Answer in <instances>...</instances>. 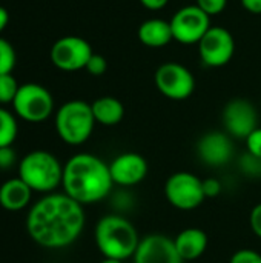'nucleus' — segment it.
<instances>
[{
    "instance_id": "nucleus-1",
    "label": "nucleus",
    "mask_w": 261,
    "mask_h": 263,
    "mask_svg": "<svg viewBox=\"0 0 261 263\" xmlns=\"http://www.w3.org/2000/svg\"><path fill=\"white\" fill-rule=\"evenodd\" d=\"M85 228L83 205L65 193H49L32 205L26 231L40 247L60 250L72 245Z\"/></svg>"
},
{
    "instance_id": "nucleus-2",
    "label": "nucleus",
    "mask_w": 261,
    "mask_h": 263,
    "mask_svg": "<svg viewBox=\"0 0 261 263\" xmlns=\"http://www.w3.org/2000/svg\"><path fill=\"white\" fill-rule=\"evenodd\" d=\"M63 193L80 205L97 203L112 193L109 163L92 154H75L63 165Z\"/></svg>"
},
{
    "instance_id": "nucleus-3",
    "label": "nucleus",
    "mask_w": 261,
    "mask_h": 263,
    "mask_svg": "<svg viewBox=\"0 0 261 263\" xmlns=\"http://www.w3.org/2000/svg\"><path fill=\"white\" fill-rule=\"evenodd\" d=\"M94 240L105 259H117L123 262L134 257L140 243V236L125 216L108 214L97 222Z\"/></svg>"
},
{
    "instance_id": "nucleus-4",
    "label": "nucleus",
    "mask_w": 261,
    "mask_h": 263,
    "mask_svg": "<svg viewBox=\"0 0 261 263\" xmlns=\"http://www.w3.org/2000/svg\"><path fill=\"white\" fill-rule=\"evenodd\" d=\"M18 177L32 191L49 194L62 185L63 165L49 151H31L20 160Z\"/></svg>"
},
{
    "instance_id": "nucleus-5",
    "label": "nucleus",
    "mask_w": 261,
    "mask_h": 263,
    "mask_svg": "<svg viewBox=\"0 0 261 263\" xmlns=\"http://www.w3.org/2000/svg\"><path fill=\"white\" fill-rule=\"evenodd\" d=\"M95 123L91 103L83 100H69L55 114V131L58 137L72 146L83 145L91 137Z\"/></svg>"
},
{
    "instance_id": "nucleus-6",
    "label": "nucleus",
    "mask_w": 261,
    "mask_h": 263,
    "mask_svg": "<svg viewBox=\"0 0 261 263\" xmlns=\"http://www.w3.org/2000/svg\"><path fill=\"white\" fill-rule=\"evenodd\" d=\"M12 108L22 120L40 123L52 114L54 99L45 86L38 83H23L12 102Z\"/></svg>"
},
{
    "instance_id": "nucleus-7",
    "label": "nucleus",
    "mask_w": 261,
    "mask_h": 263,
    "mask_svg": "<svg viewBox=\"0 0 261 263\" xmlns=\"http://www.w3.org/2000/svg\"><path fill=\"white\" fill-rule=\"evenodd\" d=\"M166 200L177 210L192 211L198 208L206 196L203 191V180L192 173L180 171L169 176L165 183Z\"/></svg>"
},
{
    "instance_id": "nucleus-8",
    "label": "nucleus",
    "mask_w": 261,
    "mask_h": 263,
    "mask_svg": "<svg viewBox=\"0 0 261 263\" xmlns=\"http://www.w3.org/2000/svg\"><path fill=\"white\" fill-rule=\"evenodd\" d=\"M154 82L157 89L171 100H186L195 89V79L192 72L175 62L160 65L155 71Z\"/></svg>"
},
{
    "instance_id": "nucleus-9",
    "label": "nucleus",
    "mask_w": 261,
    "mask_h": 263,
    "mask_svg": "<svg viewBox=\"0 0 261 263\" xmlns=\"http://www.w3.org/2000/svg\"><path fill=\"white\" fill-rule=\"evenodd\" d=\"M174 40L183 45L198 43L211 28V17L197 5L180 8L169 20Z\"/></svg>"
},
{
    "instance_id": "nucleus-10",
    "label": "nucleus",
    "mask_w": 261,
    "mask_h": 263,
    "mask_svg": "<svg viewBox=\"0 0 261 263\" xmlns=\"http://www.w3.org/2000/svg\"><path fill=\"white\" fill-rule=\"evenodd\" d=\"M94 54L88 40L78 35H65L60 37L51 46V62L55 68L62 71H78L85 69L88 60Z\"/></svg>"
},
{
    "instance_id": "nucleus-11",
    "label": "nucleus",
    "mask_w": 261,
    "mask_h": 263,
    "mask_svg": "<svg viewBox=\"0 0 261 263\" xmlns=\"http://www.w3.org/2000/svg\"><path fill=\"white\" fill-rule=\"evenodd\" d=\"M197 45L203 63L209 68L228 65L235 52V40L232 34L222 26H211Z\"/></svg>"
},
{
    "instance_id": "nucleus-12",
    "label": "nucleus",
    "mask_w": 261,
    "mask_h": 263,
    "mask_svg": "<svg viewBox=\"0 0 261 263\" xmlns=\"http://www.w3.org/2000/svg\"><path fill=\"white\" fill-rule=\"evenodd\" d=\"M258 114L255 106L246 99H234L223 109V125L226 133L235 139H248L258 128Z\"/></svg>"
},
{
    "instance_id": "nucleus-13",
    "label": "nucleus",
    "mask_w": 261,
    "mask_h": 263,
    "mask_svg": "<svg viewBox=\"0 0 261 263\" xmlns=\"http://www.w3.org/2000/svg\"><path fill=\"white\" fill-rule=\"evenodd\" d=\"M134 263H183L174 239L165 234H149L140 239Z\"/></svg>"
},
{
    "instance_id": "nucleus-14",
    "label": "nucleus",
    "mask_w": 261,
    "mask_h": 263,
    "mask_svg": "<svg viewBox=\"0 0 261 263\" xmlns=\"http://www.w3.org/2000/svg\"><path fill=\"white\" fill-rule=\"evenodd\" d=\"M197 154L200 160L212 168L228 165L234 157V143L228 133L211 131L197 142Z\"/></svg>"
},
{
    "instance_id": "nucleus-15",
    "label": "nucleus",
    "mask_w": 261,
    "mask_h": 263,
    "mask_svg": "<svg viewBox=\"0 0 261 263\" xmlns=\"http://www.w3.org/2000/svg\"><path fill=\"white\" fill-rule=\"evenodd\" d=\"M109 171L114 185L131 188L146 179L149 165L138 153H123L109 163Z\"/></svg>"
},
{
    "instance_id": "nucleus-16",
    "label": "nucleus",
    "mask_w": 261,
    "mask_h": 263,
    "mask_svg": "<svg viewBox=\"0 0 261 263\" xmlns=\"http://www.w3.org/2000/svg\"><path fill=\"white\" fill-rule=\"evenodd\" d=\"M174 243L183 262H191L205 254L209 239L208 234L200 228H186L175 236Z\"/></svg>"
},
{
    "instance_id": "nucleus-17",
    "label": "nucleus",
    "mask_w": 261,
    "mask_h": 263,
    "mask_svg": "<svg viewBox=\"0 0 261 263\" xmlns=\"http://www.w3.org/2000/svg\"><path fill=\"white\" fill-rule=\"evenodd\" d=\"M138 40L148 48H162L174 40L171 23L163 18H148L137 31Z\"/></svg>"
},
{
    "instance_id": "nucleus-18",
    "label": "nucleus",
    "mask_w": 261,
    "mask_h": 263,
    "mask_svg": "<svg viewBox=\"0 0 261 263\" xmlns=\"http://www.w3.org/2000/svg\"><path fill=\"white\" fill-rule=\"evenodd\" d=\"M32 190L20 179H9L0 186V205L8 211H20L29 205Z\"/></svg>"
},
{
    "instance_id": "nucleus-19",
    "label": "nucleus",
    "mask_w": 261,
    "mask_h": 263,
    "mask_svg": "<svg viewBox=\"0 0 261 263\" xmlns=\"http://www.w3.org/2000/svg\"><path fill=\"white\" fill-rule=\"evenodd\" d=\"M92 114L97 123L105 126H114L118 125L125 117V106L123 103L111 96L100 97L91 103Z\"/></svg>"
},
{
    "instance_id": "nucleus-20",
    "label": "nucleus",
    "mask_w": 261,
    "mask_h": 263,
    "mask_svg": "<svg viewBox=\"0 0 261 263\" xmlns=\"http://www.w3.org/2000/svg\"><path fill=\"white\" fill-rule=\"evenodd\" d=\"M18 133V125L12 112L0 108V148L12 146Z\"/></svg>"
},
{
    "instance_id": "nucleus-21",
    "label": "nucleus",
    "mask_w": 261,
    "mask_h": 263,
    "mask_svg": "<svg viewBox=\"0 0 261 263\" xmlns=\"http://www.w3.org/2000/svg\"><path fill=\"white\" fill-rule=\"evenodd\" d=\"M18 82L15 80V77L9 72V74H0V103H11L14 102L17 92H18Z\"/></svg>"
},
{
    "instance_id": "nucleus-22",
    "label": "nucleus",
    "mask_w": 261,
    "mask_h": 263,
    "mask_svg": "<svg viewBox=\"0 0 261 263\" xmlns=\"http://www.w3.org/2000/svg\"><path fill=\"white\" fill-rule=\"evenodd\" d=\"M238 168L249 179H261V157L246 151L238 159Z\"/></svg>"
},
{
    "instance_id": "nucleus-23",
    "label": "nucleus",
    "mask_w": 261,
    "mask_h": 263,
    "mask_svg": "<svg viewBox=\"0 0 261 263\" xmlns=\"http://www.w3.org/2000/svg\"><path fill=\"white\" fill-rule=\"evenodd\" d=\"M14 66H15V51L6 39L0 37V74L12 72Z\"/></svg>"
},
{
    "instance_id": "nucleus-24",
    "label": "nucleus",
    "mask_w": 261,
    "mask_h": 263,
    "mask_svg": "<svg viewBox=\"0 0 261 263\" xmlns=\"http://www.w3.org/2000/svg\"><path fill=\"white\" fill-rule=\"evenodd\" d=\"M112 194V193H111ZM112 206L115 208V214H125L128 213L132 206H134V199L132 196L126 191V188L118 190L117 193L112 194Z\"/></svg>"
},
{
    "instance_id": "nucleus-25",
    "label": "nucleus",
    "mask_w": 261,
    "mask_h": 263,
    "mask_svg": "<svg viewBox=\"0 0 261 263\" xmlns=\"http://www.w3.org/2000/svg\"><path fill=\"white\" fill-rule=\"evenodd\" d=\"M85 69H86L91 76L98 77V76H103V74L106 72V69H108V62H106V59H105L103 55L94 52V54L91 55V59L88 60Z\"/></svg>"
},
{
    "instance_id": "nucleus-26",
    "label": "nucleus",
    "mask_w": 261,
    "mask_h": 263,
    "mask_svg": "<svg viewBox=\"0 0 261 263\" xmlns=\"http://www.w3.org/2000/svg\"><path fill=\"white\" fill-rule=\"evenodd\" d=\"M226 5H228V0H197V6L203 9L209 17L218 15L220 12H223Z\"/></svg>"
},
{
    "instance_id": "nucleus-27",
    "label": "nucleus",
    "mask_w": 261,
    "mask_h": 263,
    "mask_svg": "<svg viewBox=\"0 0 261 263\" xmlns=\"http://www.w3.org/2000/svg\"><path fill=\"white\" fill-rule=\"evenodd\" d=\"M229 263H261V254L255 250H238L232 254Z\"/></svg>"
},
{
    "instance_id": "nucleus-28",
    "label": "nucleus",
    "mask_w": 261,
    "mask_h": 263,
    "mask_svg": "<svg viewBox=\"0 0 261 263\" xmlns=\"http://www.w3.org/2000/svg\"><path fill=\"white\" fill-rule=\"evenodd\" d=\"M246 148H248V153L261 157V128L254 129L248 139H246Z\"/></svg>"
},
{
    "instance_id": "nucleus-29",
    "label": "nucleus",
    "mask_w": 261,
    "mask_h": 263,
    "mask_svg": "<svg viewBox=\"0 0 261 263\" xmlns=\"http://www.w3.org/2000/svg\"><path fill=\"white\" fill-rule=\"evenodd\" d=\"M15 151L12 146H3L0 148V170H8L15 163Z\"/></svg>"
},
{
    "instance_id": "nucleus-30",
    "label": "nucleus",
    "mask_w": 261,
    "mask_h": 263,
    "mask_svg": "<svg viewBox=\"0 0 261 263\" xmlns=\"http://www.w3.org/2000/svg\"><path fill=\"white\" fill-rule=\"evenodd\" d=\"M249 223H251V228H252L254 234L261 239V203L255 205L252 208L251 216H249Z\"/></svg>"
},
{
    "instance_id": "nucleus-31",
    "label": "nucleus",
    "mask_w": 261,
    "mask_h": 263,
    "mask_svg": "<svg viewBox=\"0 0 261 263\" xmlns=\"http://www.w3.org/2000/svg\"><path fill=\"white\" fill-rule=\"evenodd\" d=\"M203 191L206 197H217L222 193V183L217 179L203 180Z\"/></svg>"
},
{
    "instance_id": "nucleus-32",
    "label": "nucleus",
    "mask_w": 261,
    "mask_h": 263,
    "mask_svg": "<svg viewBox=\"0 0 261 263\" xmlns=\"http://www.w3.org/2000/svg\"><path fill=\"white\" fill-rule=\"evenodd\" d=\"M243 8L251 14H261V0H240Z\"/></svg>"
},
{
    "instance_id": "nucleus-33",
    "label": "nucleus",
    "mask_w": 261,
    "mask_h": 263,
    "mask_svg": "<svg viewBox=\"0 0 261 263\" xmlns=\"http://www.w3.org/2000/svg\"><path fill=\"white\" fill-rule=\"evenodd\" d=\"M169 0H140V3L146 8V9H152V11H157V9H162L168 5Z\"/></svg>"
},
{
    "instance_id": "nucleus-34",
    "label": "nucleus",
    "mask_w": 261,
    "mask_h": 263,
    "mask_svg": "<svg viewBox=\"0 0 261 263\" xmlns=\"http://www.w3.org/2000/svg\"><path fill=\"white\" fill-rule=\"evenodd\" d=\"M8 23H9V12L6 11V8L0 5V32L8 26Z\"/></svg>"
},
{
    "instance_id": "nucleus-35",
    "label": "nucleus",
    "mask_w": 261,
    "mask_h": 263,
    "mask_svg": "<svg viewBox=\"0 0 261 263\" xmlns=\"http://www.w3.org/2000/svg\"><path fill=\"white\" fill-rule=\"evenodd\" d=\"M100 263H123L122 260H117V259H103Z\"/></svg>"
},
{
    "instance_id": "nucleus-36",
    "label": "nucleus",
    "mask_w": 261,
    "mask_h": 263,
    "mask_svg": "<svg viewBox=\"0 0 261 263\" xmlns=\"http://www.w3.org/2000/svg\"><path fill=\"white\" fill-rule=\"evenodd\" d=\"M260 106H261V99H260Z\"/></svg>"
}]
</instances>
